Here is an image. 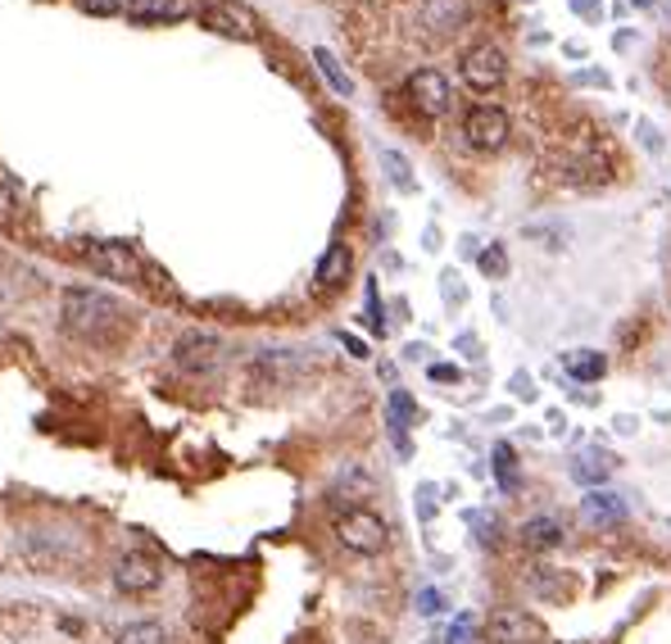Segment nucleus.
Wrapping results in <instances>:
<instances>
[{"label":"nucleus","instance_id":"obj_1","mask_svg":"<svg viewBox=\"0 0 671 644\" xmlns=\"http://www.w3.org/2000/svg\"><path fill=\"white\" fill-rule=\"evenodd\" d=\"M59 318H64V331L82 336V341H105L118 327V318H123V304L101 291H64Z\"/></svg>","mask_w":671,"mask_h":644},{"label":"nucleus","instance_id":"obj_2","mask_svg":"<svg viewBox=\"0 0 671 644\" xmlns=\"http://www.w3.org/2000/svg\"><path fill=\"white\" fill-rule=\"evenodd\" d=\"M336 540H341L350 554H381L390 545V527L373 508H345L336 517Z\"/></svg>","mask_w":671,"mask_h":644},{"label":"nucleus","instance_id":"obj_3","mask_svg":"<svg viewBox=\"0 0 671 644\" xmlns=\"http://www.w3.org/2000/svg\"><path fill=\"white\" fill-rule=\"evenodd\" d=\"M82 259L101 272V278H109V282H141L145 278V264L137 259V250L132 245H118V241H86L82 245Z\"/></svg>","mask_w":671,"mask_h":644},{"label":"nucleus","instance_id":"obj_4","mask_svg":"<svg viewBox=\"0 0 671 644\" xmlns=\"http://www.w3.org/2000/svg\"><path fill=\"white\" fill-rule=\"evenodd\" d=\"M459 73H463V82H468L472 91H495V86H504V78H508V55H504L499 46H491V42H481V46H472V50L463 55Z\"/></svg>","mask_w":671,"mask_h":644},{"label":"nucleus","instance_id":"obj_5","mask_svg":"<svg viewBox=\"0 0 671 644\" xmlns=\"http://www.w3.org/2000/svg\"><path fill=\"white\" fill-rule=\"evenodd\" d=\"M200 23L209 27V33L232 37V42H255V33H259V19L246 5H236V0H213V5H204Z\"/></svg>","mask_w":671,"mask_h":644},{"label":"nucleus","instance_id":"obj_6","mask_svg":"<svg viewBox=\"0 0 671 644\" xmlns=\"http://www.w3.org/2000/svg\"><path fill=\"white\" fill-rule=\"evenodd\" d=\"M409 101H413V109L417 114H426V118H440V114H449V105H454V91H449V78L440 73V69H417L413 78H409Z\"/></svg>","mask_w":671,"mask_h":644},{"label":"nucleus","instance_id":"obj_7","mask_svg":"<svg viewBox=\"0 0 671 644\" xmlns=\"http://www.w3.org/2000/svg\"><path fill=\"white\" fill-rule=\"evenodd\" d=\"M173 359L181 373H219L223 367V341L209 331H187L181 341L173 346Z\"/></svg>","mask_w":671,"mask_h":644},{"label":"nucleus","instance_id":"obj_8","mask_svg":"<svg viewBox=\"0 0 671 644\" xmlns=\"http://www.w3.org/2000/svg\"><path fill=\"white\" fill-rule=\"evenodd\" d=\"M160 581H164V567H160V559H150L145 549H132V554H123L114 567V590L118 595H145V590H155Z\"/></svg>","mask_w":671,"mask_h":644},{"label":"nucleus","instance_id":"obj_9","mask_svg":"<svg viewBox=\"0 0 671 644\" xmlns=\"http://www.w3.org/2000/svg\"><path fill=\"white\" fill-rule=\"evenodd\" d=\"M463 137L472 150H499L508 141V114L495 105H476L463 118Z\"/></svg>","mask_w":671,"mask_h":644},{"label":"nucleus","instance_id":"obj_10","mask_svg":"<svg viewBox=\"0 0 671 644\" xmlns=\"http://www.w3.org/2000/svg\"><path fill=\"white\" fill-rule=\"evenodd\" d=\"M535 635L540 627L522 608H495L491 622H485V644H531Z\"/></svg>","mask_w":671,"mask_h":644},{"label":"nucleus","instance_id":"obj_11","mask_svg":"<svg viewBox=\"0 0 671 644\" xmlns=\"http://www.w3.org/2000/svg\"><path fill=\"white\" fill-rule=\"evenodd\" d=\"M123 14L132 23H181L191 10L187 0H123Z\"/></svg>","mask_w":671,"mask_h":644},{"label":"nucleus","instance_id":"obj_12","mask_svg":"<svg viewBox=\"0 0 671 644\" xmlns=\"http://www.w3.org/2000/svg\"><path fill=\"white\" fill-rule=\"evenodd\" d=\"M350 268H354L350 245H345V241H331V245H327V255L318 259V286H322V291L345 286V282H350Z\"/></svg>","mask_w":671,"mask_h":644},{"label":"nucleus","instance_id":"obj_13","mask_svg":"<svg viewBox=\"0 0 671 644\" xmlns=\"http://www.w3.org/2000/svg\"><path fill=\"white\" fill-rule=\"evenodd\" d=\"M422 23L432 27V33H459L468 23V0H426Z\"/></svg>","mask_w":671,"mask_h":644},{"label":"nucleus","instance_id":"obj_14","mask_svg":"<svg viewBox=\"0 0 671 644\" xmlns=\"http://www.w3.org/2000/svg\"><path fill=\"white\" fill-rule=\"evenodd\" d=\"M581 513H586V523H599V527H613L626 517V500L613 495V490H590V495L581 500Z\"/></svg>","mask_w":671,"mask_h":644},{"label":"nucleus","instance_id":"obj_15","mask_svg":"<svg viewBox=\"0 0 671 644\" xmlns=\"http://www.w3.org/2000/svg\"><path fill=\"white\" fill-rule=\"evenodd\" d=\"M613 454H603V449H586V454H576V464H572V477L581 481V485H590V490H599L608 477H613Z\"/></svg>","mask_w":671,"mask_h":644},{"label":"nucleus","instance_id":"obj_16","mask_svg":"<svg viewBox=\"0 0 671 644\" xmlns=\"http://www.w3.org/2000/svg\"><path fill=\"white\" fill-rule=\"evenodd\" d=\"M563 523L558 517H531V523H522V545L535 549V554H544V549H558L563 545Z\"/></svg>","mask_w":671,"mask_h":644},{"label":"nucleus","instance_id":"obj_17","mask_svg":"<svg viewBox=\"0 0 671 644\" xmlns=\"http://www.w3.org/2000/svg\"><path fill=\"white\" fill-rule=\"evenodd\" d=\"M563 367L576 382H599L608 373V359L599 350H572V354H563Z\"/></svg>","mask_w":671,"mask_h":644},{"label":"nucleus","instance_id":"obj_18","mask_svg":"<svg viewBox=\"0 0 671 644\" xmlns=\"http://www.w3.org/2000/svg\"><path fill=\"white\" fill-rule=\"evenodd\" d=\"M314 65H318V73L331 82L336 96H354V82H350V73H345L341 65H336V55H331L327 46H318V50H314Z\"/></svg>","mask_w":671,"mask_h":644},{"label":"nucleus","instance_id":"obj_19","mask_svg":"<svg viewBox=\"0 0 671 644\" xmlns=\"http://www.w3.org/2000/svg\"><path fill=\"white\" fill-rule=\"evenodd\" d=\"M413 400H409V395L404 390H390V432H395V445H400V449H409L404 445V432H409V422H413Z\"/></svg>","mask_w":671,"mask_h":644},{"label":"nucleus","instance_id":"obj_20","mask_svg":"<svg viewBox=\"0 0 671 644\" xmlns=\"http://www.w3.org/2000/svg\"><path fill=\"white\" fill-rule=\"evenodd\" d=\"M114 644H168V631L160 622H128L114 635Z\"/></svg>","mask_w":671,"mask_h":644},{"label":"nucleus","instance_id":"obj_21","mask_svg":"<svg viewBox=\"0 0 671 644\" xmlns=\"http://www.w3.org/2000/svg\"><path fill=\"white\" fill-rule=\"evenodd\" d=\"M495 477H499L504 490L522 485V481H517V454H513V445H495Z\"/></svg>","mask_w":671,"mask_h":644},{"label":"nucleus","instance_id":"obj_22","mask_svg":"<svg viewBox=\"0 0 671 644\" xmlns=\"http://www.w3.org/2000/svg\"><path fill=\"white\" fill-rule=\"evenodd\" d=\"M381 164L390 168V182L400 191H413V177H409V160L404 155H395V150H381Z\"/></svg>","mask_w":671,"mask_h":644},{"label":"nucleus","instance_id":"obj_23","mask_svg":"<svg viewBox=\"0 0 671 644\" xmlns=\"http://www.w3.org/2000/svg\"><path fill=\"white\" fill-rule=\"evenodd\" d=\"M481 272H485V278H504V272H508V255H504V245H491V250H481Z\"/></svg>","mask_w":671,"mask_h":644},{"label":"nucleus","instance_id":"obj_24","mask_svg":"<svg viewBox=\"0 0 671 644\" xmlns=\"http://www.w3.org/2000/svg\"><path fill=\"white\" fill-rule=\"evenodd\" d=\"M78 5L86 14H96V19H114V14H123V0H78Z\"/></svg>","mask_w":671,"mask_h":644},{"label":"nucleus","instance_id":"obj_25","mask_svg":"<svg viewBox=\"0 0 671 644\" xmlns=\"http://www.w3.org/2000/svg\"><path fill=\"white\" fill-rule=\"evenodd\" d=\"M14 209H19L14 182H10V177H0V219H14Z\"/></svg>","mask_w":671,"mask_h":644},{"label":"nucleus","instance_id":"obj_26","mask_svg":"<svg viewBox=\"0 0 671 644\" xmlns=\"http://www.w3.org/2000/svg\"><path fill=\"white\" fill-rule=\"evenodd\" d=\"M440 608H445V599L436 590H422L417 595V612H426V618H432V612H440Z\"/></svg>","mask_w":671,"mask_h":644},{"label":"nucleus","instance_id":"obj_27","mask_svg":"<svg viewBox=\"0 0 671 644\" xmlns=\"http://www.w3.org/2000/svg\"><path fill=\"white\" fill-rule=\"evenodd\" d=\"M476 523V531H481V545H495V517H485V513H476L472 517Z\"/></svg>","mask_w":671,"mask_h":644},{"label":"nucleus","instance_id":"obj_28","mask_svg":"<svg viewBox=\"0 0 671 644\" xmlns=\"http://www.w3.org/2000/svg\"><path fill=\"white\" fill-rule=\"evenodd\" d=\"M468 640H472V622H468V618H459V627L449 631V644H468Z\"/></svg>","mask_w":671,"mask_h":644},{"label":"nucleus","instance_id":"obj_29","mask_svg":"<svg viewBox=\"0 0 671 644\" xmlns=\"http://www.w3.org/2000/svg\"><path fill=\"white\" fill-rule=\"evenodd\" d=\"M432 382H459V367H449V363L432 367Z\"/></svg>","mask_w":671,"mask_h":644},{"label":"nucleus","instance_id":"obj_30","mask_svg":"<svg viewBox=\"0 0 671 644\" xmlns=\"http://www.w3.org/2000/svg\"><path fill=\"white\" fill-rule=\"evenodd\" d=\"M341 346H345L354 359H368V346H363V341H354V336H341Z\"/></svg>","mask_w":671,"mask_h":644},{"label":"nucleus","instance_id":"obj_31","mask_svg":"<svg viewBox=\"0 0 671 644\" xmlns=\"http://www.w3.org/2000/svg\"><path fill=\"white\" fill-rule=\"evenodd\" d=\"M572 5H576V10H581L586 19H599V14H603V10L595 5V0H572Z\"/></svg>","mask_w":671,"mask_h":644}]
</instances>
